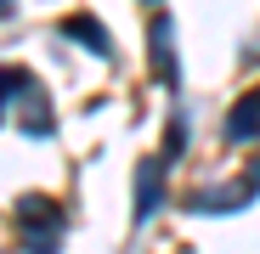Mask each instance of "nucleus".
I'll list each match as a JSON object with an SVG mask.
<instances>
[{"label":"nucleus","instance_id":"f257e3e1","mask_svg":"<svg viewBox=\"0 0 260 254\" xmlns=\"http://www.w3.org/2000/svg\"><path fill=\"white\" fill-rule=\"evenodd\" d=\"M17 221H23V237H28L34 254H57V232H62V221H57V209H51V203L28 198V203L17 209Z\"/></svg>","mask_w":260,"mask_h":254},{"label":"nucleus","instance_id":"7ed1b4c3","mask_svg":"<svg viewBox=\"0 0 260 254\" xmlns=\"http://www.w3.org/2000/svg\"><path fill=\"white\" fill-rule=\"evenodd\" d=\"M68 34H74V40H85V46H96V51H108V34H102L96 23H85V17H74V23H68Z\"/></svg>","mask_w":260,"mask_h":254},{"label":"nucleus","instance_id":"20e7f679","mask_svg":"<svg viewBox=\"0 0 260 254\" xmlns=\"http://www.w3.org/2000/svg\"><path fill=\"white\" fill-rule=\"evenodd\" d=\"M153 181H158V164H142V198H136V215H153Z\"/></svg>","mask_w":260,"mask_h":254},{"label":"nucleus","instance_id":"f03ea898","mask_svg":"<svg viewBox=\"0 0 260 254\" xmlns=\"http://www.w3.org/2000/svg\"><path fill=\"white\" fill-rule=\"evenodd\" d=\"M226 136H232V141L260 136V96H243V107H238V113H232V124H226Z\"/></svg>","mask_w":260,"mask_h":254}]
</instances>
